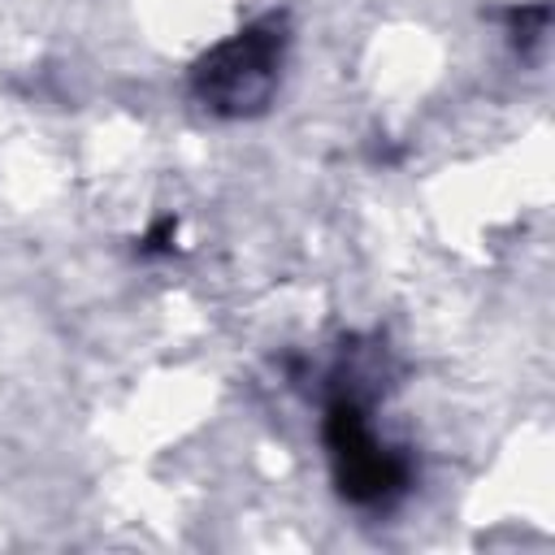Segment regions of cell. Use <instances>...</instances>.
Here are the masks:
<instances>
[{
	"label": "cell",
	"instance_id": "1",
	"mask_svg": "<svg viewBox=\"0 0 555 555\" xmlns=\"http://www.w3.org/2000/svg\"><path fill=\"white\" fill-rule=\"evenodd\" d=\"M273 52H278V43H273V35H264V30L247 35V39L234 43V48H225L221 61H217V69H208L217 100H221V104H234V108L260 100L264 87H269Z\"/></svg>",
	"mask_w": 555,
	"mask_h": 555
}]
</instances>
